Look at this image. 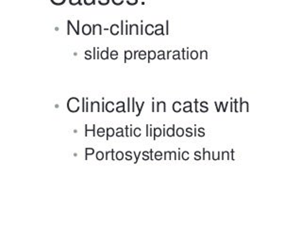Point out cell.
<instances>
[{
  "label": "cell",
  "mask_w": 301,
  "mask_h": 225,
  "mask_svg": "<svg viewBox=\"0 0 301 225\" xmlns=\"http://www.w3.org/2000/svg\"><path fill=\"white\" fill-rule=\"evenodd\" d=\"M79 100L77 97H71L67 100V109L72 113H77L79 110Z\"/></svg>",
  "instance_id": "obj_1"
},
{
  "label": "cell",
  "mask_w": 301,
  "mask_h": 225,
  "mask_svg": "<svg viewBox=\"0 0 301 225\" xmlns=\"http://www.w3.org/2000/svg\"><path fill=\"white\" fill-rule=\"evenodd\" d=\"M82 33L84 35H86V36L92 34L93 33V27L91 26V24H83V27H82Z\"/></svg>",
  "instance_id": "obj_2"
},
{
  "label": "cell",
  "mask_w": 301,
  "mask_h": 225,
  "mask_svg": "<svg viewBox=\"0 0 301 225\" xmlns=\"http://www.w3.org/2000/svg\"><path fill=\"white\" fill-rule=\"evenodd\" d=\"M89 132H92L94 137L96 136V126H95V124H93V128H89L87 124H85V137H88Z\"/></svg>",
  "instance_id": "obj_3"
},
{
  "label": "cell",
  "mask_w": 301,
  "mask_h": 225,
  "mask_svg": "<svg viewBox=\"0 0 301 225\" xmlns=\"http://www.w3.org/2000/svg\"><path fill=\"white\" fill-rule=\"evenodd\" d=\"M93 35H95L96 34V30L98 31V34L99 35H102L103 34V32H102V27H101V24H93Z\"/></svg>",
  "instance_id": "obj_4"
},
{
  "label": "cell",
  "mask_w": 301,
  "mask_h": 225,
  "mask_svg": "<svg viewBox=\"0 0 301 225\" xmlns=\"http://www.w3.org/2000/svg\"><path fill=\"white\" fill-rule=\"evenodd\" d=\"M91 112H94L95 110L97 112H100L101 109H100V104L98 101H92L91 102Z\"/></svg>",
  "instance_id": "obj_5"
},
{
  "label": "cell",
  "mask_w": 301,
  "mask_h": 225,
  "mask_svg": "<svg viewBox=\"0 0 301 225\" xmlns=\"http://www.w3.org/2000/svg\"><path fill=\"white\" fill-rule=\"evenodd\" d=\"M115 106H116L115 110H116V112H118V113H121V112H124V113H125V112H126V109H125V103L123 101L117 102L115 104Z\"/></svg>",
  "instance_id": "obj_6"
},
{
  "label": "cell",
  "mask_w": 301,
  "mask_h": 225,
  "mask_svg": "<svg viewBox=\"0 0 301 225\" xmlns=\"http://www.w3.org/2000/svg\"><path fill=\"white\" fill-rule=\"evenodd\" d=\"M71 28H73L74 32L76 33L77 35H79V30H78V28H75V26L72 24V22H71L70 20H68V21H67V34H68V35L70 34V29H71Z\"/></svg>",
  "instance_id": "obj_7"
},
{
  "label": "cell",
  "mask_w": 301,
  "mask_h": 225,
  "mask_svg": "<svg viewBox=\"0 0 301 225\" xmlns=\"http://www.w3.org/2000/svg\"><path fill=\"white\" fill-rule=\"evenodd\" d=\"M110 32L111 35H114V36H116L119 34V26L116 24H111L110 28Z\"/></svg>",
  "instance_id": "obj_8"
},
{
  "label": "cell",
  "mask_w": 301,
  "mask_h": 225,
  "mask_svg": "<svg viewBox=\"0 0 301 225\" xmlns=\"http://www.w3.org/2000/svg\"><path fill=\"white\" fill-rule=\"evenodd\" d=\"M100 58L103 59V60H106V59L110 58V48L109 47H107L106 50H103V51L100 53Z\"/></svg>",
  "instance_id": "obj_9"
},
{
  "label": "cell",
  "mask_w": 301,
  "mask_h": 225,
  "mask_svg": "<svg viewBox=\"0 0 301 225\" xmlns=\"http://www.w3.org/2000/svg\"><path fill=\"white\" fill-rule=\"evenodd\" d=\"M114 106H115V104L114 102H111V101L107 102L106 103V111L110 112V113L114 112Z\"/></svg>",
  "instance_id": "obj_10"
},
{
  "label": "cell",
  "mask_w": 301,
  "mask_h": 225,
  "mask_svg": "<svg viewBox=\"0 0 301 225\" xmlns=\"http://www.w3.org/2000/svg\"><path fill=\"white\" fill-rule=\"evenodd\" d=\"M165 102H158L157 103V108H156V111H164L165 112L166 111V107H165Z\"/></svg>",
  "instance_id": "obj_11"
},
{
  "label": "cell",
  "mask_w": 301,
  "mask_h": 225,
  "mask_svg": "<svg viewBox=\"0 0 301 225\" xmlns=\"http://www.w3.org/2000/svg\"><path fill=\"white\" fill-rule=\"evenodd\" d=\"M106 137H107V140H109L110 137H112L114 135H115V130L114 128H112V127H108L106 129Z\"/></svg>",
  "instance_id": "obj_12"
},
{
  "label": "cell",
  "mask_w": 301,
  "mask_h": 225,
  "mask_svg": "<svg viewBox=\"0 0 301 225\" xmlns=\"http://www.w3.org/2000/svg\"><path fill=\"white\" fill-rule=\"evenodd\" d=\"M110 158L111 160H115V158H114V150H111V151H107L105 153V159L108 160Z\"/></svg>",
  "instance_id": "obj_13"
},
{
  "label": "cell",
  "mask_w": 301,
  "mask_h": 225,
  "mask_svg": "<svg viewBox=\"0 0 301 225\" xmlns=\"http://www.w3.org/2000/svg\"><path fill=\"white\" fill-rule=\"evenodd\" d=\"M145 33L147 35H152L153 33H155L153 24H147V26L145 27Z\"/></svg>",
  "instance_id": "obj_14"
},
{
  "label": "cell",
  "mask_w": 301,
  "mask_h": 225,
  "mask_svg": "<svg viewBox=\"0 0 301 225\" xmlns=\"http://www.w3.org/2000/svg\"><path fill=\"white\" fill-rule=\"evenodd\" d=\"M133 53L130 51V50H125V63H126V62L128 61V60H129V59H131L132 58H133V55H132Z\"/></svg>",
  "instance_id": "obj_15"
},
{
  "label": "cell",
  "mask_w": 301,
  "mask_h": 225,
  "mask_svg": "<svg viewBox=\"0 0 301 225\" xmlns=\"http://www.w3.org/2000/svg\"><path fill=\"white\" fill-rule=\"evenodd\" d=\"M156 28V30H155V34L156 35H164V26L162 24H157V26L155 27Z\"/></svg>",
  "instance_id": "obj_16"
},
{
  "label": "cell",
  "mask_w": 301,
  "mask_h": 225,
  "mask_svg": "<svg viewBox=\"0 0 301 225\" xmlns=\"http://www.w3.org/2000/svg\"><path fill=\"white\" fill-rule=\"evenodd\" d=\"M95 153V149L94 148H85V159H88V156H92Z\"/></svg>",
  "instance_id": "obj_17"
},
{
  "label": "cell",
  "mask_w": 301,
  "mask_h": 225,
  "mask_svg": "<svg viewBox=\"0 0 301 225\" xmlns=\"http://www.w3.org/2000/svg\"><path fill=\"white\" fill-rule=\"evenodd\" d=\"M147 57H148V62H150V60H153V59L156 58L157 54H156V52L154 51V50H149V51L147 52Z\"/></svg>",
  "instance_id": "obj_18"
},
{
  "label": "cell",
  "mask_w": 301,
  "mask_h": 225,
  "mask_svg": "<svg viewBox=\"0 0 301 225\" xmlns=\"http://www.w3.org/2000/svg\"><path fill=\"white\" fill-rule=\"evenodd\" d=\"M184 112H192V103L191 102H185L184 103V107H183Z\"/></svg>",
  "instance_id": "obj_19"
},
{
  "label": "cell",
  "mask_w": 301,
  "mask_h": 225,
  "mask_svg": "<svg viewBox=\"0 0 301 225\" xmlns=\"http://www.w3.org/2000/svg\"><path fill=\"white\" fill-rule=\"evenodd\" d=\"M173 107V110L175 112H179L181 110V104H180V102H175L173 104V107Z\"/></svg>",
  "instance_id": "obj_20"
},
{
  "label": "cell",
  "mask_w": 301,
  "mask_h": 225,
  "mask_svg": "<svg viewBox=\"0 0 301 225\" xmlns=\"http://www.w3.org/2000/svg\"><path fill=\"white\" fill-rule=\"evenodd\" d=\"M118 52L116 51V50H111V51L110 52V58L112 59V60H116L118 58Z\"/></svg>",
  "instance_id": "obj_21"
},
{
  "label": "cell",
  "mask_w": 301,
  "mask_h": 225,
  "mask_svg": "<svg viewBox=\"0 0 301 225\" xmlns=\"http://www.w3.org/2000/svg\"><path fill=\"white\" fill-rule=\"evenodd\" d=\"M50 2L55 6H62L66 2V0H50Z\"/></svg>",
  "instance_id": "obj_22"
},
{
  "label": "cell",
  "mask_w": 301,
  "mask_h": 225,
  "mask_svg": "<svg viewBox=\"0 0 301 225\" xmlns=\"http://www.w3.org/2000/svg\"><path fill=\"white\" fill-rule=\"evenodd\" d=\"M115 136L120 137H126L125 136V132H124V129L119 127V128H116V131H115Z\"/></svg>",
  "instance_id": "obj_23"
},
{
  "label": "cell",
  "mask_w": 301,
  "mask_h": 225,
  "mask_svg": "<svg viewBox=\"0 0 301 225\" xmlns=\"http://www.w3.org/2000/svg\"><path fill=\"white\" fill-rule=\"evenodd\" d=\"M106 134H107V133H106V130H105V128H103V127L97 128V136H98L99 137H104Z\"/></svg>",
  "instance_id": "obj_24"
},
{
  "label": "cell",
  "mask_w": 301,
  "mask_h": 225,
  "mask_svg": "<svg viewBox=\"0 0 301 225\" xmlns=\"http://www.w3.org/2000/svg\"><path fill=\"white\" fill-rule=\"evenodd\" d=\"M69 3L72 6H77V5L82 6V1H81V0H69Z\"/></svg>",
  "instance_id": "obj_25"
},
{
  "label": "cell",
  "mask_w": 301,
  "mask_h": 225,
  "mask_svg": "<svg viewBox=\"0 0 301 225\" xmlns=\"http://www.w3.org/2000/svg\"><path fill=\"white\" fill-rule=\"evenodd\" d=\"M166 134L168 137H174L175 136V126H173V127H170L167 129Z\"/></svg>",
  "instance_id": "obj_26"
},
{
  "label": "cell",
  "mask_w": 301,
  "mask_h": 225,
  "mask_svg": "<svg viewBox=\"0 0 301 225\" xmlns=\"http://www.w3.org/2000/svg\"><path fill=\"white\" fill-rule=\"evenodd\" d=\"M95 157H96V159L97 160H102V159H104V153L102 152V151H98L96 154H95Z\"/></svg>",
  "instance_id": "obj_27"
},
{
  "label": "cell",
  "mask_w": 301,
  "mask_h": 225,
  "mask_svg": "<svg viewBox=\"0 0 301 225\" xmlns=\"http://www.w3.org/2000/svg\"><path fill=\"white\" fill-rule=\"evenodd\" d=\"M115 159L116 160H122V159H124V153L123 152H121V151H118V152H116V155H115Z\"/></svg>",
  "instance_id": "obj_28"
},
{
  "label": "cell",
  "mask_w": 301,
  "mask_h": 225,
  "mask_svg": "<svg viewBox=\"0 0 301 225\" xmlns=\"http://www.w3.org/2000/svg\"><path fill=\"white\" fill-rule=\"evenodd\" d=\"M161 136V129L160 128H154V140H156L157 137Z\"/></svg>",
  "instance_id": "obj_29"
},
{
  "label": "cell",
  "mask_w": 301,
  "mask_h": 225,
  "mask_svg": "<svg viewBox=\"0 0 301 225\" xmlns=\"http://www.w3.org/2000/svg\"><path fill=\"white\" fill-rule=\"evenodd\" d=\"M83 3L86 6H91V5H95L96 3V0H83Z\"/></svg>",
  "instance_id": "obj_30"
},
{
  "label": "cell",
  "mask_w": 301,
  "mask_h": 225,
  "mask_svg": "<svg viewBox=\"0 0 301 225\" xmlns=\"http://www.w3.org/2000/svg\"><path fill=\"white\" fill-rule=\"evenodd\" d=\"M144 105H145V102H143L141 106H139V104H138V103L136 102V106H137V107H138V113L136 114V116H137V117H138V116H140V114H141V111H142V109H143V107H144Z\"/></svg>",
  "instance_id": "obj_31"
},
{
  "label": "cell",
  "mask_w": 301,
  "mask_h": 225,
  "mask_svg": "<svg viewBox=\"0 0 301 225\" xmlns=\"http://www.w3.org/2000/svg\"><path fill=\"white\" fill-rule=\"evenodd\" d=\"M85 58L86 59H92V58H94L93 56H92V52L90 51V50H86V51H85Z\"/></svg>",
  "instance_id": "obj_32"
},
{
  "label": "cell",
  "mask_w": 301,
  "mask_h": 225,
  "mask_svg": "<svg viewBox=\"0 0 301 225\" xmlns=\"http://www.w3.org/2000/svg\"><path fill=\"white\" fill-rule=\"evenodd\" d=\"M138 54H139V58L140 59H145L146 58V52L144 51V50L139 51V52H138Z\"/></svg>",
  "instance_id": "obj_33"
},
{
  "label": "cell",
  "mask_w": 301,
  "mask_h": 225,
  "mask_svg": "<svg viewBox=\"0 0 301 225\" xmlns=\"http://www.w3.org/2000/svg\"><path fill=\"white\" fill-rule=\"evenodd\" d=\"M164 51H162V50H160V51L158 52V58L159 59H165V56H164Z\"/></svg>",
  "instance_id": "obj_34"
},
{
  "label": "cell",
  "mask_w": 301,
  "mask_h": 225,
  "mask_svg": "<svg viewBox=\"0 0 301 225\" xmlns=\"http://www.w3.org/2000/svg\"><path fill=\"white\" fill-rule=\"evenodd\" d=\"M190 58H191L192 59H196V58H198V53H197V51H195V50L192 51V52L190 53Z\"/></svg>",
  "instance_id": "obj_35"
},
{
  "label": "cell",
  "mask_w": 301,
  "mask_h": 225,
  "mask_svg": "<svg viewBox=\"0 0 301 225\" xmlns=\"http://www.w3.org/2000/svg\"><path fill=\"white\" fill-rule=\"evenodd\" d=\"M200 58H201V59H203V58L207 59L208 58V52L206 51V50H203V51L200 52Z\"/></svg>",
  "instance_id": "obj_36"
},
{
  "label": "cell",
  "mask_w": 301,
  "mask_h": 225,
  "mask_svg": "<svg viewBox=\"0 0 301 225\" xmlns=\"http://www.w3.org/2000/svg\"><path fill=\"white\" fill-rule=\"evenodd\" d=\"M124 24H125V21L122 20L120 23V34L124 35L125 34V28H124Z\"/></svg>",
  "instance_id": "obj_37"
},
{
  "label": "cell",
  "mask_w": 301,
  "mask_h": 225,
  "mask_svg": "<svg viewBox=\"0 0 301 225\" xmlns=\"http://www.w3.org/2000/svg\"><path fill=\"white\" fill-rule=\"evenodd\" d=\"M133 135L135 137H140L141 136V129L139 127H137L133 130Z\"/></svg>",
  "instance_id": "obj_38"
},
{
  "label": "cell",
  "mask_w": 301,
  "mask_h": 225,
  "mask_svg": "<svg viewBox=\"0 0 301 225\" xmlns=\"http://www.w3.org/2000/svg\"><path fill=\"white\" fill-rule=\"evenodd\" d=\"M125 34H129V26L128 24V21H125Z\"/></svg>",
  "instance_id": "obj_39"
},
{
  "label": "cell",
  "mask_w": 301,
  "mask_h": 225,
  "mask_svg": "<svg viewBox=\"0 0 301 225\" xmlns=\"http://www.w3.org/2000/svg\"><path fill=\"white\" fill-rule=\"evenodd\" d=\"M176 134H177V136L178 137H182L183 135H184V129L183 128H178V130H177V132H176Z\"/></svg>",
  "instance_id": "obj_40"
},
{
  "label": "cell",
  "mask_w": 301,
  "mask_h": 225,
  "mask_svg": "<svg viewBox=\"0 0 301 225\" xmlns=\"http://www.w3.org/2000/svg\"><path fill=\"white\" fill-rule=\"evenodd\" d=\"M111 1L116 6H120V5H122L124 3V0H111Z\"/></svg>",
  "instance_id": "obj_41"
},
{
  "label": "cell",
  "mask_w": 301,
  "mask_h": 225,
  "mask_svg": "<svg viewBox=\"0 0 301 225\" xmlns=\"http://www.w3.org/2000/svg\"><path fill=\"white\" fill-rule=\"evenodd\" d=\"M127 3L129 6H134L138 3V0H127Z\"/></svg>",
  "instance_id": "obj_42"
},
{
  "label": "cell",
  "mask_w": 301,
  "mask_h": 225,
  "mask_svg": "<svg viewBox=\"0 0 301 225\" xmlns=\"http://www.w3.org/2000/svg\"><path fill=\"white\" fill-rule=\"evenodd\" d=\"M174 56H173V58L175 59H177V58H180V56H179V51H174Z\"/></svg>",
  "instance_id": "obj_43"
},
{
  "label": "cell",
  "mask_w": 301,
  "mask_h": 225,
  "mask_svg": "<svg viewBox=\"0 0 301 225\" xmlns=\"http://www.w3.org/2000/svg\"><path fill=\"white\" fill-rule=\"evenodd\" d=\"M85 104H86V97L85 98H82V112H85V110H86Z\"/></svg>",
  "instance_id": "obj_44"
},
{
  "label": "cell",
  "mask_w": 301,
  "mask_h": 225,
  "mask_svg": "<svg viewBox=\"0 0 301 225\" xmlns=\"http://www.w3.org/2000/svg\"><path fill=\"white\" fill-rule=\"evenodd\" d=\"M188 158H189V153H188V152H183L182 153V159L187 160Z\"/></svg>",
  "instance_id": "obj_45"
},
{
  "label": "cell",
  "mask_w": 301,
  "mask_h": 225,
  "mask_svg": "<svg viewBox=\"0 0 301 225\" xmlns=\"http://www.w3.org/2000/svg\"><path fill=\"white\" fill-rule=\"evenodd\" d=\"M131 101H132V107H131V111L132 112H135V105H136V102H135V99L134 98H131Z\"/></svg>",
  "instance_id": "obj_46"
},
{
  "label": "cell",
  "mask_w": 301,
  "mask_h": 225,
  "mask_svg": "<svg viewBox=\"0 0 301 225\" xmlns=\"http://www.w3.org/2000/svg\"><path fill=\"white\" fill-rule=\"evenodd\" d=\"M110 0H104L103 2H100V3H98V4H99V5H101V6H107V5L110 4Z\"/></svg>",
  "instance_id": "obj_47"
},
{
  "label": "cell",
  "mask_w": 301,
  "mask_h": 225,
  "mask_svg": "<svg viewBox=\"0 0 301 225\" xmlns=\"http://www.w3.org/2000/svg\"><path fill=\"white\" fill-rule=\"evenodd\" d=\"M131 152H129V151H128V152H126V159L127 160H131L132 159V157H131Z\"/></svg>",
  "instance_id": "obj_48"
},
{
  "label": "cell",
  "mask_w": 301,
  "mask_h": 225,
  "mask_svg": "<svg viewBox=\"0 0 301 225\" xmlns=\"http://www.w3.org/2000/svg\"><path fill=\"white\" fill-rule=\"evenodd\" d=\"M155 158H156L157 160L161 159V153H160V152H157V153L155 154Z\"/></svg>",
  "instance_id": "obj_49"
},
{
  "label": "cell",
  "mask_w": 301,
  "mask_h": 225,
  "mask_svg": "<svg viewBox=\"0 0 301 225\" xmlns=\"http://www.w3.org/2000/svg\"><path fill=\"white\" fill-rule=\"evenodd\" d=\"M165 34L166 35L169 34V21L168 20L166 21V32H165Z\"/></svg>",
  "instance_id": "obj_50"
},
{
  "label": "cell",
  "mask_w": 301,
  "mask_h": 225,
  "mask_svg": "<svg viewBox=\"0 0 301 225\" xmlns=\"http://www.w3.org/2000/svg\"><path fill=\"white\" fill-rule=\"evenodd\" d=\"M96 47H94V53H93V58H94V59H96Z\"/></svg>",
  "instance_id": "obj_51"
},
{
  "label": "cell",
  "mask_w": 301,
  "mask_h": 225,
  "mask_svg": "<svg viewBox=\"0 0 301 225\" xmlns=\"http://www.w3.org/2000/svg\"><path fill=\"white\" fill-rule=\"evenodd\" d=\"M130 107V98H128V111H131Z\"/></svg>",
  "instance_id": "obj_52"
},
{
  "label": "cell",
  "mask_w": 301,
  "mask_h": 225,
  "mask_svg": "<svg viewBox=\"0 0 301 225\" xmlns=\"http://www.w3.org/2000/svg\"><path fill=\"white\" fill-rule=\"evenodd\" d=\"M133 154H134L135 157H136V159H135V163H137V162H138V159H139V156H140V155H141V153H139V154H135V153H133Z\"/></svg>",
  "instance_id": "obj_53"
},
{
  "label": "cell",
  "mask_w": 301,
  "mask_h": 225,
  "mask_svg": "<svg viewBox=\"0 0 301 225\" xmlns=\"http://www.w3.org/2000/svg\"><path fill=\"white\" fill-rule=\"evenodd\" d=\"M100 58V56H99V48L97 47V49H96V59H98Z\"/></svg>",
  "instance_id": "obj_54"
},
{
  "label": "cell",
  "mask_w": 301,
  "mask_h": 225,
  "mask_svg": "<svg viewBox=\"0 0 301 225\" xmlns=\"http://www.w3.org/2000/svg\"><path fill=\"white\" fill-rule=\"evenodd\" d=\"M197 104H198V101H197V100H195V112H197L198 111V109H197Z\"/></svg>",
  "instance_id": "obj_55"
},
{
  "label": "cell",
  "mask_w": 301,
  "mask_h": 225,
  "mask_svg": "<svg viewBox=\"0 0 301 225\" xmlns=\"http://www.w3.org/2000/svg\"><path fill=\"white\" fill-rule=\"evenodd\" d=\"M146 136L147 137L149 136V126L148 124H146Z\"/></svg>",
  "instance_id": "obj_56"
},
{
  "label": "cell",
  "mask_w": 301,
  "mask_h": 225,
  "mask_svg": "<svg viewBox=\"0 0 301 225\" xmlns=\"http://www.w3.org/2000/svg\"><path fill=\"white\" fill-rule=\"evenodd\" d=\"M133 135V129L132 128H129V137H131Z\"/></svg>",
  "instance_id": "obj_57"
},
{
  "label": "cell",
  "mask_w": 301,
  "mask_h": 225,
  "mask_svg": "<svg viewBox=\"0 0 301 225\" xmlns=\"http://www.w3.org/2000/svg\"><path fill=\"white\" fill-rule=\"evenodd\" d=\"M138 52H139V51H134V52H133V58H134V59L136 58V55H137Z\"/></svg>",
  "instance_id": "obj_58"
},
{
  "label": "cell",
  "mask_w": 301,
  "mask_h": 225,
  "mask_svg": "<svg viewBox=\"0 0 301 225\" xmlns=\"http://www.w3.org/2000/svg\"><path fill=\"white\" fill-rule=\"evenodd\" d=\"M152 111H155V103H152Z\"/></svg>",
  "instance_id": "obj_59"
},
{
  "label": "cell",
  "mask_w": 301,
  "mask_h": 225,
  "mask_svg": "<svg viewBox=\"0 0 301 225\" xmlns=\"http://www.w3.org/2000/svg\"><path fill=\"white\" fill-rule=\"evenodd\" d=\"M143 28H144L143 24H141V32H140V34H143V33H144V31H143Z\"/></svg>",
  "instance_id": "obj_60"
},
{
  "label": "cell",
  "mask_w": 301,
  "mask_h": 225,
  "mask_svg": "<svg viewBox=\"0 0 301 225\" xmlns=\"http://www.w3.org/2000/svg\"><path fill=\"white\" fill-rule=\"evenodd\" d=\"M170 53H171V51L169 50V51L167 52V57H166V58H169V55H170Z\"/></svg>",
  "instance_id": "obj_61"
}]
</instances>
